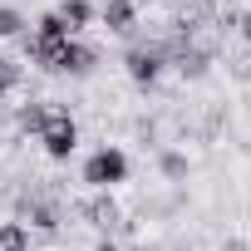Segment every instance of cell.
<instances>
[{"label": "cell", "instance_id": "1", "mask_svg": "<svg viewBox=\"0 0 251 251\" xmlns=\"http://www.w3.org/2000/svg\"><path fill=\"white\" fill-rule=\"evenodd\" d=\"M40 143L54 163H69V153L79 148V123L69 118V108H50L45 118V128H40Z\"/></svg>", "mask_w": 251, "mask_h": 251}, {"label": "cell", "instance_id": "2", "mask_svg": "<svg viewBox=\"0 0 251 251\" xmlns=\"http://www.w3.org/2000/svg\"><path fill=\"white\" fill-rule=\"evenodd\" d=\"M163 64H168V59H163V45H158V40H133V45H128V54H123V69H128V79H133V84H143V89H148V84H158Z\"/></svg>", "mask_w": 251, "mask_h": 251}, {"label": "cell", "instance_id": "3", "mask_svg": "<svg viewBox=\"0 0 251 251\" xmlns=\"http://www.w3.org/2000/svg\"><path fill=\"white\" fill-rule=\"evenodd\" d=\"M123 177H128V158H123L118 148H99V153L84 158V182H89V187L108 192V187L123 182Z\"/></svg>", "mask_w": 251, "mask_h": 251}, {"label": "cell", "instance_id": "4", "mask_svg": "<svg viewBox=\"0 0 251 251\" xmlns=\"http://www.w3.org/2000/svg\"><path fill=\"white\" fill-rule=\"evenodd\" d=\"M94 59H99V50H94V45L64 40V45H54V54H50V74H89V69H94Z\"/></svg>", "mask_w": 251, "mask_h": 251}, {"label": "cell", "instance_id": "5", "mask_svg": "<svg viewBox=\"0 0 251 251\" xmlns=\"http://www.w3.org/2000/svg\"><path fill=\"white\" fill-rule=\"evenodd\" d=\"M79 217L94 226V231H113L118 222H123V212H118V202L108 197V192H99V197H89V202H79Z\"/></svg>", "mask_w": 251, "mask_h": 251}, {"label": "cell", "instance_id": "6", "mask_svg": "<svg viewBox=\"0 0 251 251\" xmlns=\"http://www.w3.org/2000/svg\"><path fill=\"white\" fill-rule=\"evenodd\" d=\"M99 20H103V30H113V35H133V25H138V5H133V0H103Z\"/></svg>", "mask_w": 251, "mask_h": 251}, {"label": "cell", "instance_id": "7", "mask_svg": "<svg viewBox=\"0 0 251 251\" xmlns=\"http://www.w3.org/2000/svg\"><path fill=\"white\" fill-rule=\"evenodd\" d=\"M54 15H59V20L69 25V35H74V30H84V25L94 20V5H89V0H64V5H59Z\"/></svg>", "mask_w": 251, "mask_h": 251}, {"label": "cell", "instance_id": "8", "mask_svg": "<svg viewBox=\"0 0 251 251\" xmlns=\"http://www.w3.org/2000/svg\"><path fill=\"white\" fill-rule=\"evenodd\" d=\"M35 40H45V45H64L69 40V25L50 10V15H40V25H35Z\"/></svg>", "mask_w": 251, "mask_h": 251}, {"label": "cell", "instance_id": "9", "mask_svg": "<svg viewBox=\"0 0 251 251\" xmlns=\"http://www.w3.org/2000/svg\"><path fill=\"white\" fill-rule=\"evenodd\" d=\"M0 251H30V231L20 222H0Z\"/></svg>", "mask_w": 251, "mask_h": 251}, {"label": "cell", "instance_id": "10", "mask_svg": "<svg viewBox=\"0 0 251 251\" xmlns=\"http://www.w3.org/2000/svg\"><path fill=\"white\" fill-rule=\"evenodd\" d=\"M45 118H50V108H45V103H25V108L15 113L20 133H35V138H40V128H45Z\"/></svg>", "mask_w": 251, "mask_h": 251}, {"label": "cell", "instance_id": "11", "mask_svg": "<svg viewBox=\"0 0 251 251\" xmlns=\"http://www.w3.org/2000/svg\"><path fill=\"white\" fill-rule=\"evenodd\" d=\"M20 59H10V54H0V99H5L10 89H20Z\"/></svg>", "mask_w": 251, "mask_h": 251}, {"label": "cell", "instance_id": "12", "mask_svg": "<svg viewBox=\"0 0 251 251\" xmlns=\"http://www.w3.org/2000/svg\"><path fill=\"white\" fill-rule=\"evenodd\" d=\"M25 35V15L10 10V5H0V40H20Z\"/></svg>", "mask_w": 251, "mask_h": 251}, {"label": "cell", "instance_id": "13", "mask_svg": "<svg viewBox=\"0 0 251 251\" xmlns=\"http://www.w3.org/2000/svg\"><path fill=\"white\" fill-rule=\"evenodd\" d=\"M158 168H163V177H173V182H177V177H187V158H182V153H173V148H163V153H158Z\"/></svg>", "mask_w": 251, "mask_h": 251}, {"label": "cell", "instance_id": "14", "mask_svg": "<svg viewBox=\"0 0 251 251\" xmlns=\"http://www.w3.org/2000/svg\"><path fill=\"white\" fill-rule=\"evenodd\" d=\"M236 35H241L246 50H251V10H236Z\"/></svg>", "mask_w": 251, "mask_h": 251}, {"label": "cell", "instance_id": "15", "mask_svg": "<svg viewBox=\"0 0 251 251\" xmlns=\"http://www.w3.org/2000/svg\"><path fill=\"white\" fill-rule=\"evenodd\" d=\"M222 251H251V246H246L241 236H226V241H222Z\"/></svg>", "mask_w": 251, "mask_h": 251}, {"label": "cell", "instance_id": "16", "mask_svg": "<svg viewBox=\"0 0 251 251\" xmlns=\"http://www.w3.org/2000/svg\"><path fill=\"white\" fill-rule=\"evenodd\" d=\"M94 251H118V246H113V241H99V246H94Z\"/></svg>", "mask_w": 251, "mask_h": 251}]
</instances>
